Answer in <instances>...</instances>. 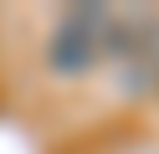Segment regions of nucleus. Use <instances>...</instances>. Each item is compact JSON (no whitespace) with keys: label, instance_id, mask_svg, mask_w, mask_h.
Wrapping results in <instances>:
<instances>
[{"label":"nucleus","instance_id":"f257e3e1","mask_svg":"<svg viewBox=\"0 0 159 154\" xmlns=\"http://www.w3.org/2000/svg\"><path fill=\"white\" fill-rule=\"evenodd\" d=\"M108 10L103 5H72L62 21H57L52 41H46V62H52L57 72H67V77H77V72L93 67V57L108 46Z\"/></svg>","mask_w":159,"mask_h":154}]
</instances>
